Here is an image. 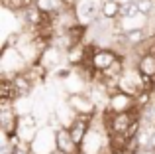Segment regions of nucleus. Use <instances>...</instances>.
I'll return each mask as SVG.
<instances>
[{
	"label": "nucleus",
	"instance_id": "4",
	"mask_svg": "<svg viewBox=\"0 0 155 154\" xmlns=\"http://www.w3.org/2000/svg\"><path fill=\"white\" fill-rule=\"evenodd\" d=\"M63 59L67 61V51H65L61 46H57V44L51 42L49 46L41 51V55H39L38 61L41 63L47 71H55V69H59V67L63 65Z\"/></svg>",
	"mask_w": 155,
	"mask_h": 154
},
{
	"label": "nucleus",
	"instance_id": "9",
	"mask_svg": "<svg viewBox=\"0 0 155 154\" xmlns=\"http://www.w3.org/2000/svg\"><path fill=\"white\" fill-rule=\"evenodd\" d=\"M57 148L67 152V154H81V146L75 142L69 127H65V124L57 127Z\"/></svg>",
	"mask_w": 155,
	"mask_h": 154
},
{
	"label": "nucleus",
	"instance_id": "10",
	"mask_svg": "<svg viewBox=\"0 0 155 154\" xmlns=\"http://www.w3.org/2000/svg\"><path fill=\"white\" fill-rule=\"evenodd\" d=\"M134 65L137 67V71L143 75H153L155 77V54L153 51H141V55H137Z\"/></svg>",
	"mask_w": 155,
	"mask_h": 154
},
{
	"label": "nucleus",
	"instance_id": "8",
	"mask_svg": "<svg viewBox=\"0 0 155 154\" xmlns=\"http://www.w3.org/2000/svg\"><path fill=\"white\" fill-rule=\"evenodd\" d=\"M38 131H39V128H38V119H35V115H31V113H24V115H20L18 135H20V138H22V142H31Z\"/></svg>",
	"mask_w": 155,
	"mask_h": 154
},
{
	"label": "nucleus",
	"instance_id": "7",
	"mask_svg": "<svg viewBox=\"0 0 155 154\" xmlns=\"http://www.w3.org/2000/svg\"><path fill=\"white\" fill-rule=\"evenodd\" d=\"M118 58H120V54H118L114 47H96L92 58H91V63H92V67L98 71V77H100V73L108 69Z\"/></svg>",
	"mask_w": 155,
	"mask_h": 154
},
{
	"label": "nucleus",
	"instance_id": "11",
	"mask_svg": "<svg viewBox=\"0 0 155 154\" xmlns=\"http://www.w3.org/2000/svg\"><path fill=\"white\" fill-rule=\"evenodd\" d=\"M120 12H122V2L118 0H104L102 2V16L110 22H116L120 18Z\"/></svg>",
	"mask_w": 155,
	"mask_h": 154
},
{
	"label": "nucleus",
	"instance_id": "3",
	"mask_svg": "<svg viewBox=\"0 0 155 154\" xmlns=\"http://www.w3.org/2000/svg\"><path fill=\"white\" fill-rule=\"evenodd\" d=\"M102 2L104 0H75V14L81 24L91 26L94 20L102 16Z\"/></svg>",
	"mask_w": 155,
	"mask_h": 154
},
{
	"label": "nucleus",
	"instance_id": "6",
	"mask_svg": "<svg viewBox=\"0 0 155 154\" xmlns=\"http://www.w3.org/2000/svg\"><path fill=\"white\" fill-rule=\"evenodd\" d=\"M108 109L114 111V113H126V111H136V109H140V107H137V101H136L134 95L118 89V91H114L112 95H110Z\"/></svg>",
	"mask_w": 155,
	"mask_h": 154
},
{
	"label": "nucleus",
	"instance_id": "5",
	"mask_svg": "<svg viewBox=\"0 0 155 154\" xmlns=\"http://www.w3.org/2000/svg\"><path fill=\"white\" fill-rule=\"evenodd\" d=\"M67 103L73 107V111H75L77 115H96V113H98L96 103L92 101V97L87 95L84 91H81V93H69Z\"/></svg>",
	"mask_w": 155,
	"mask_h": 154
},
{
	"label": "nucleus",
	"instance_id": "15",
	"mask_svg": "<svg viewBox=\"0 0 155 154\" xmlns=\"http://www.w3.org/2000/svg\"><path fill=\"white\" fill-rule=\"evenodd\" d=\"M151 128H153V131H155V121H153V124H151Z\"/></svg>",
	"mask_w": 155,
	"mask_h": 154
},
{
	"label": "nucleus",
	"instance_id": "1",
	"mask_svg": "<svg viewBox=\"0 0 155 154\" xmlns=\"http://www.w3.org/2000/svg\"><path fill=\"white\" fill-rule=\"evenodd\" d=\"M28 59L22 55V51L16 46H2V58H0V69H2V75L14 77L18 73L28 69Z\"/></svg>",
	"mask_w": 155,
	"mask_h": 154
},
{
	"label": "nucleus",
	"instance_id": "14",
	"mask_svg": "<svg viewBox=\"0 0 155 154\" xmlns=\"http://www.w3.org/2000/svg\"><path fill=\"white\" fill-rule=\"evenodd\" d=\"M51 154H67V152H63V150H59V148H55V150H53Z\"/></svg>",
	"mask_w": 155,
	"mask_h": 154
},
{
	"label": "nucleus",
	"instance_id": "13",
	"mask_svg": "<svg viewBox=\"0 0 155 154\" xmlns=\"http://www.w3.org/2000/svg\"><path fill=\"white\" fill-rule=\"evenodd\" d=\"M149 34L151 36H155V14L149 18Z\"/></svg>",
	"mask_w": 155,
	"mask_h": 154
},
{
	"label": "nucleus",
	"instance_id": "12",
	"mask_svg": "<svg viewBox=\"0 0 155 154\" xmlns=\"http://www.w3.org/2000/svg\"><path fill=\"white\" fill-rule=\"evenodd\" d=\"M4 6V10H10V12H20L22 8H26L28 4H34L35 0H0Z\"/></svg>",
	"mask_w": 155,
	"mask_h": 154
},
{
	"label": "nucleus",
	"instance_id": "2",
	"mask_svg": "<svg viewBox=\"0 0 155 154\" xmlns=\"http://www.w3.org/2000/svg\"><path fill=\"white\" fill-rule=\"evenodd\" d=\"M30 146H31V152L34 154H51L57 148V127H53L51 123L41 127L35 132Z\"/></svg>",
	"mask_w": 155,
	"mask_h": 154
}]
</instances>
